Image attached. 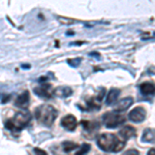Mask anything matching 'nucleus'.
<instances>
[{
  "mask_svg": "<svg viewBox=\"0 0 155 155\" xmlns=\"http://www.w3.org/2000/svg\"><path fill=\"white\" fill-rule=\"evenodd\" d=\"M96 144L98 148L104 152H117L121 151L125 147V141L113 134H101L97 137Z\"/></svg>",
  "mask_w": 155,
  "mask_h": 155,
  "instance_id": "nucleus-1",
  "label": "nucleus"
},
{
  "mask_svg": "<svg viewBox=\"0 0 155 155\" xmlns=\"http://www.w3.org/2000/svg\"><path fill=\"white\" fill-rule=\"evenodd\" d=\"M57 116H58L57 110L53 106L48 104H41L38 107H36L35 110V118L37 119V121L44 124L45 126H52Z\"/></svg>",
  "mask_w": 155,
  "mask_h": 155,
  "instance_id": "nucleus-2",
  "label": "nucleus"
},
{
  "mask_svg": "<svg viewBox=\"0 0 155 155\" xmlns=\"http://www.w3.org/2000/svg\"><path fill=\"white\" fill-rule=\"evenodd\" d=\"M31 114L29 111H20L15 114L12 119L5 122V127L8 130H21L31 121Z\"/></svg>",
  "mask_w": 155,
  "mask_h": 155,
  "instance_id": "nucleus-3",
  "label": "nucleus"
},
{
  "mask_svg": "<svg viewBox=\"0 0 155 155\" xmlns=\"http://www.w3.org/2000/svg\"><path fill=\"white\" fill-rule=\"evenodd\" d=\"M126 121V117L117 112L107 113L102 116V122L107 128H116Z\"/></svg>",
  "mask_w": 155,
  "mask_h": 155,
  "instance_id": "nucleus-4",
  "label": "nucleus"
},
{
  "mask_svg": "<svg viewBox=\"0 0 155 155\" xmlns=\"http://www.w3.org/2000/svg\"><path fill=\"white\" fill-rule=\"evenodd\" d=\"M147 113H146V110L145 107L139 106L136 107L134 110H131L128 114V119L130 121L134 122V123H141L143 122L145 119H146Z\"/></svg>",
  "mask_w": 155,
  "mask_h": 155,
  "instance_id": "nucleus-5",
  "label": "nucleus"
},
{
  "mask_svg": "<svg viewBox=\"0 0 155 155\" xmlns=\"http://www.w3.org/2000/svg\"><path fill=\"white\" fill-rule=\"evenodd\" d=\"M61 126L63 127L64 129L68 131H74L77 127V124H78V121H77V118L74 116V115H66L64 116L63 118L61 119Z\"/></svg>",
  "mask_w": 155,
  "mask_h": 155,
  "instance_id": "nucleus-6",
  "label": "nucleus"
},
{
  "mask_svg": "<svg viewBox=\"0 0 155 155\" xmlns=\"http://www.w3.org/2000/svg\"><path fill=\"white\" fill-rule=\"evenodd\" d=\"M132 104H134V98H132V97H130V96L124 97V98L120 99V101L115 104L114 112L120 113V112L126 111V110H128L129 107L132 106Z\"/></svg>",
  "mask_w": 155,
  "mask_h": 155,
  "instance_id": "nucleus-7",
  "label": "nucleus"
},
{
  "mask_svg": "<svg viewBox=\"0 0 155 155\" xmlns=\"http://www.w3.org/2000/svg\"><path fill=\"white\" fill-rule=\"evenodd\" d=\"M33 91L37 96L41 97V98H46V99L51 98L52 93H53V92L51 91V85H49V84L39 85V86L34 88Z\"/></svg>",
  "mask_w": 155,
  "mask_h": 155,
  "instance_id": "nucleus-8",
  "label": "nucleus"
},
{
  "mask_svg": "<svg viewBox=\"0 0 155 155\" xmlns=\"http://www.w3.org/2000/svg\"><path fill=\"white\" fill-rule=\"evenodd\" d=\"M136 134H137V131L134 127L130 125H126V126H123L119 130V137L123 140V141H128L129 139L136 137Z\"/></svg>",
  "mask_w": 155,
  "mask_h": 155,
  "instance_id": "nucleus-9",
  "label": "nucleus"
},
{
  "mask_svg": "<svg viewBox=\"0 0 155 155\" xmlns=\"http://www.w3.org/2000/svg\"><path fill=\"white\" fill-rule=\"evenodd\" d=\"M29 101H30L29 92L24 91L23 93H21L17 97L16 101H15V106L20 107V109H27L29 106Z\"/></svg>",
  "mask_w": 155,
  "mask_h": 155,
  "instance_id": "nucleus-10",
  "label": "nucleus"
},
{
  "mask_svg": "<svg viewBox=\"0 0 155 155\" xmlns=\"http://www.w3.org/2000/svg\"><path fill=\"white\" fill-rule=\"evenodd\" d=\"M53 94L57 97H61V98H65V97L71 96L72 94L71 88H69L68 86H60L57 87L56 89L53 91Z\"/></svg>",
  "mask_w": 155,
  "mask_h": 155,
  "instance_id": "nucleus-11",
  "label": "nucleus"
},
{
  "mask_svg": "<svg viewBox=\"0 0 155 155\" xmlns=\"http://www.w3.org/2000/svg\"><path fill=\"white\" fill-rule=\"evenodd\" d=\"M120 92L121 91L117 88H112L110 90L107 95V101H106L107 106H112V104H114L117 101V99H118V97L120 95Z\"/></svg>",
  "mask_w": 155,
  "mask_h": 155,
  "instance_id": "nucleus-12",
  "label": "nucleus"
},
{
  "mask_svg": "<svg viewBox=\"0 0 155 155\" xmlns=\"http://www.w3.org/2000/svg\"><path fill=\"white\" fill-rule=\"evenodd\" d=\"M155 137V131L154 128H146L143 132L141 141L143 143H153Z\"/></svg>",
  "mask_w": 155,
  "mask_h": 155,
  "instance_id": "nucleus-13",
  "label": "nucleus"
},
{
  "mask_svg": "<svg viewBox=\"0 0 155 155\" xmlns=\"http://www.w3.org/2000/svg\"><path fill=\"white\" fill-rule=\"evenodd\" d=\"M140 89H141V92L144 94V95H153L154 91H155L154 84L150 83V82L142 83L141 86H140Z\"/></svg>",
  "mask_w": 155,
  "mask_h": 155,
  "instance_id": "nucleus-14",
  "label": "nucleus"
},
{
  "mask_svg": "<svg viewBox=\"0 0 155 155\" xmlns=\"http://www.w3.org/2000/svg\"><path fill=\"white\" fill-rule=\"evenodd\" d=\"M82 125H83L84 129L88 131H94L95 129L98 128V123L96 122H91V121H82Z\"/></svg>",
  "mask_w": 155,
  "mask_h": 155,
  "instance_id": "nucleus-15",
  "label": "nucleus"
},
{
  "mask_svg": "<svg viewBox=\"0 0 155 155\" xmlns=\"http://www.w3.org/2000/svg\"><path fill=\"white\" fill-rule=\"evenodd\" d=\"M78 147H79V145L74 143V142H64L63 144H62V148L65 152H71V151H74V150L78 149Z\"/></svg>",
  "mask_w": 155,
  "mask_h": 155,
  "instance_id": "nucleus-16",
  "label": "nucleus"
},
{
  "mask_svg": "<svg viewBox=\"0 0 155 155\" xmlns=\"http://www.w3.org/2000/svg\"><path fill=\"white\" fill-rule=\"evenodd\" d=\"M78 148H79V150L76 152V155H86L91 149V146L89 144H83L78 147Z\"/></svg>",
  "mask_w": 155,
  "mask_h": 155,
  "instance_id": "nucleus-17",
  "label": "nucleus"
},
{
  "mask_svg": "<svg viewBox=\"0 0 155 155\" xmlns=\"http://www.w3.org/2000/svg\"><path fill=\"white\" fill-rule=\"evenodd\" d=\"M82 61V58H74V59H68L67 60V63H68V65H71V67H77L80 65V63H81Z\"/></svg>",
  "mask_w": 155,
  "mask_h": 155,
  "instance_id": "nucleus-18",
  "label": "nucleus"
},
{
  "mask_svg": "<svg viewBox=\"0 0 155 155\" xmlns=\"http://www.w3.org/2000/svg\"><path fill=\"white\" fill-rule=\"evenodd\" d=\"M59 21L61 22L62 24H66V25H71L76 23V20L74 19H68V18H63V17H59Z\"/></svg>",
  "mask_w": 155,
  "mask_h": 155,
  "instance_id": "nucleus-19",
  "label": "nucleus"
},
{
  "mask_svg": "<svg viewBox=\"0 0 155 155\" xmlns=\"http://www.w3.org/2000/svg\"><path fill=\"white\" fill-rule=\"evenodd\" d=\"M123 155H140V153L136 149H129V150H127L126 152H124Z\"/></svg>",
  "mask_w": 155,
  "mask_h": 155,
  "instance_id": "nucleus-20",
  "label": "nucleus"
},
{
  "mask_svg": "<svg viewBox=\"0 0 155 155\" xmlns=\"http://www.w3.org/2000/svg\"><path fill=\"white\" fill-rule=\"evenodd\" d=\"M33 151H34V153H35V155H48V153H47L45 150H42L41 148H34Z\"/></svg>",
  "mask_w": 155,
  "mask_h": 155,
  "instance_id": "nucleus-21",
  "label": "nucleus"
},
{
  "mask_svg": "<svg viewBox=\"0 0 155 155\" xmlns=\"http://www.w3.org/2000/svg\"><path fill=\"white\" fill-rule=\"evenodd\" d=\"M104 94H106V89L102 88V89H101V91L99 92V94L97 95V101H102V98L104 97Z\"/></svg>",
  "mask_w": 155,
  "mask_h": 155,
  "instance_id": "nucleus-22",
  "label": "nucleus"
},
{
  "mask_svg": "<svg viewBox=\"0 0 155 155\" xmlns=\"http://www.w3.org/2000/svg\"><path fill=\"white\" fill-rule=\"evenodd\" d=\"M154 151H155V150H154V148L150 149L149 151H148V154H147V155H154Z\"/></svg>",
  "mask_w": 155,
  "mask_h": 155,
  "instance_id": "nucleus-23",
  "label": "nucleus"
},
{
  "mask_svg": "<svg viewBox=\"0 0 155 155\" xmlns=\"http://www.w3.org/2000/svg\"><path fill=\"white\" fill-rule=\"evenodd\" d=\"M22 67H24V68H30V65H26V64H24V65H22Z\"/></svg>",
  "mask_w": 155,
  "mask_h": 155,
  "instance_id": "nucleus-24",
  "label": "nucleus"
}]
</instances>
